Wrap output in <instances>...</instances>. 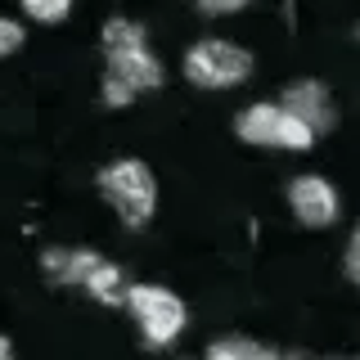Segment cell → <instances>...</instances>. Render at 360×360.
I'll return each instance as SVG.
<instances>
[{"label": "cell", "instance_id": "obj_14", "mask_svg": "<svg viewBox=\"0 0 360 360\" xmlns=\"http://www.w3.org/2000/svg\"><path fill=\"white\" fill-rule=\"evenodd\" d=\"M22 45V27L14 18H0V59H5V54H14Z\"/></svg>", "mask_w": 360, "mask_h": 360}, {"label": "cell", "instance_id": "obj_18", "mask_svg": "<svg viewBox=\"0 0 360 360\" xmlns=\"http://www.w3.org/2000/svg\"><path fill=\"white\" fill-rule=\"evenodd\" d=\"M0 360H14V347H9V338H0Z\"/></svg>", "mask_w": 360, "mask_h": 360}, {"label": "cell", "instance_id": "obj_3", "mask_svg": "<svg viewBox=\"0 0 360 360\" xmlns=\"http://www.w3.org/2000/svg\"><path fill=\"white\" fill-rule=\"evenodd\" d=\"M185 77L202 90H230L252 77V54L230 41H198L185 54Z\"/></svg>", "mask_w": 360, "mask_h": 360}, {"label": "cell", "instance_id": "obj_4", "mask_svg": "<svg viewBox=\"0 0 360 360\" xmlns=\"http://www.w3.org/2000/svg\"><path fill=\"white\" fill-rule=\"evenodd\" d=\"M288 202H292V217L311 230L338 221V189L324 176H297L288 185Z\"/></svg>", "mask_w": 360, "mask_h": 360}, {"label": "cell", "instance_id": "obj_2", "mask_svg": "<svg viewBox=\"0 0 360 360\" xmlns=\"http://www.w3.org/2000/svg\"><path fill=\"white\" fill-rule=\"evenodd\" d=\"M127 307L135 315V324H140L144 347H167L172 338H180V329H185V320H189L185 302L162 284H131Z\"/></svg>", "mask_w": 360, "mask_h": 360}, {"label": "cell", "instance_id": "obj_7", "mask_svg": "<svg viewBox=\"0 0 360 360\" xmlns=\"http://www.w3.org/2000/svg\"><path fill=\"white\" fill-rule=\"evenodd\" d=\"M99 262H104V257L90 252V248H50V252L41 257L45 275H50L59 288H82Z\"/></svg>", "mask_w": 360, "mask_h": 360}, {"label": "cell", "instance_id": "obj_16", "mask_svg": "<svg viewBox=\"0 0 360 360\" xmlns=\"http://www.w3.org/2000/svg\"><path fill=\"white\" fill-rule=\"evenodd\" d=\"M243 5H248V0H198L202 14H239Z\"/></svg>", "mask_w": 360, "mask_h": 360}, {"label": "cell", "instance_id": "obj_12", "mask_svg": "<svg viewBox=\"0 0 360 360\" xmlns=\"http://www.w3.org/2000/svg\"><path fill=\"white\" fill-rule=\"evenodd\" d=\"M279 112H284V108H279ZM311 140H315V135H311L307 127H302L297 117H288V112H284V122H279V140H275V149H292V153H302V149H311Z\"/></svg>", "mask_w": 360, "mask_h": 360}, {"label": "cell", "instance_id": "obj_6", "mask_svg": "<svg viewBox=\"0 0 360 360\" xmlns=\"http://www.w3.org/2000/svg\"><path fill=\"white\" fill-rule=\"evenodd\" d=\"M104 77H117L131 95H140V90H158V86H162V63H158L144 45H131V50H108V72Z\"/></svg>", "mask_w": 360, "mask_h": 360}, {"label": "cell", "instance_id": "obj_9", "mask_svg": "<svg viewBox=\"0 0 360 360\" xmlns=\"http://www.w3.org/2000/svg\"><path fill=\"white\" fill-rule=\"evenodd\" d=\"M82 288L95 302H104V307H122L127 302V279H122V266H112V262H99Z\"/></svg>", "mask_w": 360, "mask_h": 360}, {"label": "cell", "instance_id": "obj_13", "mask_svg": "<svg viewBox=\"0 0 360 360\" xmlns=\"http://www.w3.org/2000/svg\"><path fill=\"white\" fill-rule=\"evenodd\" d=\"M22 9H27L37 22H59V18H68L72 0H22Z\"/></svg>", "mask_w": 360, "mask_h": 360}, {"label": "cell", "instance_id": "obj_15", "mask_svg": "<svg viewBox=\"0 0 360 360\" xmlns=\"http://www.w3.org/2000/svg\"><path fill=\"white\" fill-rule=\"evenodd\" d=\"M131 99H135V95L117 82V77H104V104H108V108H127Z\"/></svg>", "mask_w": 360, "mask_h": 360}, {"label": "cell", "instance_id": "obj_1", "mask_svg": "<svg viewBox=\"0 0 360 360\" xmlns=\"http://www.w3.org/2000/svg\"><path fill=\"white\" fill-rule=\"evenodd\" d=\"M99 189H104V198L117 207V217L131 225V230H140L144 221L153 217V202H158V180L144 162H135V158H122V162H112L99 172Z\"/></svg>", "mask_w": 360, "mask_h": 360}, {"label": "cell", "instance_id": "obj_5", "mask_svg": "<svg viewBox=\"0 0 360 360\" xmlns=\"http://www.w3.org/2000/svg\"><path fill=\"white\" fill-rule=\"evenodd\" d=\"M279 108H284L288 117H297L311 135H315V131H329L333 122H338L333 99H329V90H324L320 82H292V86L284 90V104H279Z\"/></svg>", "mask_w": 360, "mask_h": 360}, {"label": "cell", "instance_id": "obj_17", "mask_svg": "<svg viewBox=\"0 0 360 360\" xmlns=\"http://www.w3.org/2000/svg\"><path fill=\"white\" fill-rule=\"evenodd\" d=\"M347 279H360V234H352V239H347Z\"/></svg>", "mask_w": 360, "mask_h": 360}, {"label": "cell", "instance_id": "obj_11", "mask_svg": "<svg viewBox=\"0 0 360 360\" xmlns=\"http://www.w3.org/2000/svg\"><path fill=\"white\" fill-rule=\"evenodd\" d=\"M131 45H144V27L131 18H108L104 22V50H131Z\"/></svg>", "mask_w": 360, "mask_h": 360}, {"label": "cell", "instance_id": "obj_10", "mask_svg": "<svg viewBox=\"0 0 360 360\" xmlns=\"http://www.w3.org/2000/svg\"><path fill=\"white\" fill-rule=\"evenodd\" d=\"M207 360H279L266 342H252V338H221V342L207 347Z\"/></svg>", "mask_w": 360, "mask_h": 360}, {"label": "cell", "instance_id": "obj_8", "mask_svg": "<svg viewBox=\"0 0 360 360\" xmlns=\"http://www.w3.org/2000/svg\"><path fill=\"white\" fill-rule=\"evenodd\" d=\"M279 122H284L279 104H252V108H243V112H239L234 131H239L248 144H266V149H275V140H279Z\"/></svg>", "mask_w": 360, "mask_h": 360}]
</instances>
